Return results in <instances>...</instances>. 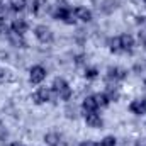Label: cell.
I'll return each instance as SVG.
<instances>
[{"mask_svg":"<svg viewBox=\"0 0 146 146\" xmlns=\"http://www.w3.org/2000/svg\"><path fill=\"white\" fill-rule=\"evenodd\" d=\"M12 9L14 10H22L24 9V5H26V0H12Z\"/></svg>","mask_w":146,"mask_h":146,"instance_id":"obj_20","label":"cell"},{"mask_svg":"<svg viewBox=\"0 0 146 146\" xmlns=\"http://www.w3.org/2000/svg\"><path fill=\"white\" fill-rule=\"evenodd\" d=\"M114 145H115V139H114L112 136H107V138H104V139L100 141L99 146H114Z\"/></svg>","mask_w":146,"mask_h":146,"instance_id":"obj_21","label":"cell"},{"mask_svg":"<svg viewBox=\"0 0 146 146\" xmlns=\"http://www.w3.org/2000/svg\"><path fill=\"white\" fill-rule=\"evenodd\" d=\"M126 76V70L122 68H117V66H110L107 70V78L109 80H122Z\"/></svg>","mask_w":146,"mask_h":146,"instance_id":"obj_5","label":"cell"},{"mask_svg":"<svg viewBox=\"0 0 146 146\" xmlns=\"http://www.w3.org/2000/svg\"><path fill=\"white\" fill-rule=\"evenodd\" d=\"M138 146H146V139H141V141H138Z\"/></svg>","mask_w":146,"mask_h":146,"instance_id":"obj_29","label":"cell"},{"mask_svg":"<svg viewBox=\"0 0 146 146\" xmlns=\"http://www.w3.org/2000/svg\"><path fill=\"white\" fill-rule=\"evenodd\" d=\"M36 37L41 42H49L53 39V33L46 27V26H37L36 27Z\"/></svg>","mask_w":146,"mask_h":146,"instance_id":"obj_2","label":"cell"},{"mask_svg":"<svg viewBox=\"0 0 146 146\" xmlns=\"http://www.w3.org/2000/svg\"><path fill=\"white\" fill-rule=\"evenodd\" d=\"M145 3H146V2H145Z\"/></svg>","mask_w":146,"mask_h":146,"instance_id":"obj_33","label":"cell"},{"mask_svg":"<svg viewBox=\"0 0 146 146\" xmlns=\"http://www.w3.org/2000/svg\"><path fill=\"white\" fill-rule=\"evenodd\" d=\"M2 12H3V5L0 3V14H2Z\"/></svg>","mask_w":146,"mask_h":146,"instance_id":"obj_31","label":"cell"},{"mask_svg":"<svg viewBox=\"0 0 146 146\" xmlns=\"http://www.w3.org/2000/svg\"><path fill=\"white\" fill-rule=\"evenodd\" d=\"M5 34H9V26L2 21L0 22V36H5Z\"/></svg>","mask_w":146,"mask_h":146,"instance_id":"obj_22","label":"cell"},{"mask_svg":"<svg viewBox=\"0 0 146 146\" xmlns=\"http://www.w3.org/2000/svg\"><path fill=\"white\" fill-rule=\"evenodd\" d=\"M109 48H110V51H114V53H119V51H122L121 39H119V37H112V39H109Z\"/></svg>","mask_w":146,"mask_h":146,"instance_id":"obj_14","label":"cell"},{"mask_svg":"<svg viewBox=\"0 0 146 146\" xmlns=\"http://www.w3.org/2000/svg\"><path fill=\"white\" fill-rule=\"evenodd\" d=\"M12 146H22V145H19V143H14V145H12Z\"/></svg>","mask_w":146,"mask_h":146,"instance_id":"obj_32","label":"cell"},{"mask_svg":"<svg viewBox=\"0 0 146 146\" xmlns=\"http://www.w3.org/2000/svg\"><path fill=\"white\" fill-rule=\"evenodd\" d=\"M83 60H85L83 56H78V58H76V63H78V65H82V63H83Z\"/></svg>","mask_w":146,"mask_h":146,"instance_id":"obj_27","label":"cell"},{"mask_svg":"<svg viewBox=\"0 0 146 146\" xmlns=\"http://www.w3.org/2000/svg\"><path fill=\"white\" fill-rule=\"evenodd\" d=\"M10 42H12L14 46H17V48H26V42H24L22 36H19V34H15V33L10 36Z\"/></svg>","mask_w":146,"mask_h":146,"instance_id":"obj_15","label":"cell"},{"mask_svg":"<svg viewBox=\"0 0 146 146\" xmlns=\"http://www.w3.org/2000/svg\"><path fill=\"white\" fill-rule=\"evenodd\" d=\"M85 76H87V78H95V76H97V70H95V68L87 70V72H85Z\"/></svg>","mask_w":146,"mask_h":146,"instance_id":"obj_23","label":"cell"},{"mask_svg":"<svg viewBox=\"0 0 146 146\" xmlns=\"http://www.w3.org/2000/svg\"><path fill=\"white\" fill-rule=\"evenodd\" d=\"M12 29H14V33H15V34L22 36V34L27 31V24H26V21H22V19H17V21H14V24H12Z\"/></svg>","mask_w":146,"mask_h":146,"instance_id":"obj_9","label":"cell"},{"mask_svg":"<svg viewBox=\"0 0 146 146\" xmlns=\"http://www.w3.org/2000/svg\"><path fill=\"white\" fill-rule=\"evenodd\" d=\"M139 41H141L143 44H146V31H141V33H139Z\"/></svg>","mask_w":146,"mask_h":146,"instance_id":"obj_25","label":"cell"},{"mask_svg":"<svg viewBox=\"0 0 146 146\" xmlns=\"http://www.w3.org/2000/svg\"><path fill=\"white\" fill-rule=\"evenodd\" d=\"M107 97H109V100H117L119 99V92H117V88L114 87V85H109L107 87V94H106Z\"/></svg>","mask_w":146,"mask_h":146,"instance_id":"obj_17","label":"cell"},{"mask_svg":"<svg viewBox=\"0 0 146 146\" xmlns=\"http://www.w3.org/2000/svg\"><path fill=\"white\" fill-rule=\"evenodd\" d=\"M65 22H66V24H75V19H73V14H70V15H68V17L65 19Z\"/></svg>","mask_w":146,"mask_h":146,"instance_id":"obj_26","label":"cell"},{"mask_svg":"<svg viewBox=\"0 0 146 146\" xmlns=\"http://www.w3.org/2000/svg\"><path fill=\"white\" fill-rule=\"evenodd\" d=\"M95 102H97V106H102V107H106L107 104H109V97L106 95V94H97L95 97Z\"/></svg>","mask_w":146,"mask_h":146,"instance_id":"obj_16","label":"cell"},{"mask_svg":"<svg viewBox=\"0 0 146 146\" xmlns=\"http://www.w3.org/2000/svg\"><path fill=\"white\" fill-rule=\"evenodd\" d=\"M80 146H97V145H94V143H90V141H87V143H82Z\"/></svg>","mask_w":146,"mask_h":146,"instance_id":"obj_28","label":"cell"},{"mask_svg":"<svg viewBox=\"0 0 146 146\" xmlns=\"http://www.w3.org/2000/svg\"><path fill=\"white\" fill-rule=\"evenodd\" d=\"M46 78V70L42 66H33L31 68V82L33 83H41Z\"/></svg>","mask_w":146,"mask_h":146,"instance_id":"obj_3","label":"cell"},{"mask_svg":"<svg viewBox=\"0 0 146 146\" xmlns=\"http://www.w3.org/2000/svg\"><path fill=\"white\" fill-rule=\"evenodd\" d=\"M119 39H121L122 51H131V49H133V46H134V39H133V36H129V34H124V36H121Z\"/></svg>","mask_w":146,"mask_h":146,"instance_id":"obj_10","label":"cell"},{"mask_svg":"<svg viewBox=\"0 0 146 146\" xmlns=\"http://www.w3.org/2000/svg\"><path fill=\"white\" fill-rule=\"evenodd\" d=\"M114 9H115V2H114V0H106V2H104V5H102V10H104V12H107V14L112 12Z\"/></svg>","mask_w":146,"mask_h":146,"instance_id":"obj_19","label":"cell"},{"mask_svg":"<svg viewBox=\"0 0 146 146\" xmlns=\"http://www.w3.org/2000/svg\"><path fill=\"white\" fill-rule=\"evenodd\" d=\"M66 115L72 119V117H76V110H75V107H68L66 109Z\"/></svg>","mask_w":146,"mask_h":146,"instance_id":"obj_24","label":"cell"},{"mask_svg":"<svg viewBox=\"0 0 146 146\" xmlns=\"http://www.w3.org/2000/svg\"><path fill=\"white\" fill-rule=\"evenodd\" d=\"M99 106H97V102H95V99L94 97H87L85 100H83V110L87 112V114H90V112H95Z\"/></svg>","mask_w":146,"mask_h":146,"instance_id":"obj_11","label":"cell"},{"mask_svg":"<svg viewBox=\"0 0 146 146\" xmlns=\"http://www.w3.org/2000/svg\"><path fill=\"white\" fill-rule=\"evenodd\" d=\"M75 15H76L80 21H83V22H88V21H92V12H90L88 9H85V7H80V9H76V10H75Z\"/></svg>","mask_w":146,"mask_h":146,"instance_id":"obj_8","label":"cell"},{"mask_svg":"<svg viewBox=\"0 0 146 146\" xmlns=\"http://www.w3.org/2000/svg\"><path fill=\"white\" fill-rule=\"evenodd\" d=\"M46 9H48V2H46V0H34L33 12H36V14H42Z\"/></svg>","mask_w":146,"mask_h":146,"instance_id":"obj_12","label":"cell"},{"mask_svg":"<svg viewBox=\"0 0 146 146\" xmlns=\"http://www.w3.org/2000/svg\"><path fill=\"white\" fill-rule=\"evenodd\" d=\"M3 76H5V72H0V80H3Z\"/></svg>","mask_w":146,"mask_h":146,"instance_id":"obj_30","label":"cell"},{"mask_svg":"<svg viewBox=\"0 0 146 146\" xmlns=\"http://www.w3.org/2000/svg\"><path fill=\"white\" fill-rule=\"evenodd\" d=\"M70 14H72V12H70L68 9H65V7H60V9L56 10L54 17H56V19H63V21H65V19H66V17H68Z\"/></svg>","mask_w":146,"mask_h":146,"instance_id":"obj_18","label":"cell"},{"mask_svg":"<svg viewBox=\"0 0 146 146\" xmlns=\"http://www.w3.org/2000/svg\"><path fill=\"white\" fill-rule=\"evenodd\" d=\"M44 141H46L49 146H58L60 145V136H58L56 133H49V134L44 136Z\"/></svg>","mask_w":146,"mask_h":146,"instance_id":"obj_13","label":"cell"},{"mask_svg":"<svg viewBox=\"0 0 146 146\" xmlns=\"http://www.w3.org/2000/svg\"><path fill=\"white\" fill-rule=\"evenodd\" d=\"M49 90H46V88H39L36 94L33 95V100L36 102V104H42V102H48L49 100Z\"/></svg>","mask_w":146,"mask_h":146,"instance_id":"obj_6","label":"cell"},{"mask_svg":"<svg viewBox=\"0 0 146 146\" xmlns=\"http://www.w3.org/2000/svg\"><path fill=\"white\" fill-rule=\"evenodd\" d=\"M85 121H87V124H88L90 127H102V119H100L95 112L87 114V115H85Z\"/></svg>","mask_w":146,"mask_h":146,"instance_id":"obj_7","label":"cell"},{"mask_svg":"<svg viewBox=\"0 0 146 146\" xmlns=\"http://www.w3.org/2000/svg\"><path fill=\"white\" fill-rule=\"evenodd\" d=\"M129 109H131L133 114L143 115V114H146V100H134V102H131Z\"/></svg>","mask_w":146,"mask_h":146,"instance_id":"obj_4","label":"cell"},{"mask_svg":"<svg viewBox=\"0 0 146 146\" xmlns=\"http://www.w3.org/2000/svg\"><path fill=\"white\" fill-rule=\"evenodd\" d=\"M53 88L60 94V97H61L63 100H68V99L72 97V90H70L68 83H66L63 78H56L54 83H53Z\"/></svg>","mask_w":146,"mask_h":146,"instance_id":"obj_1","label":"cell"}]
</instances>
